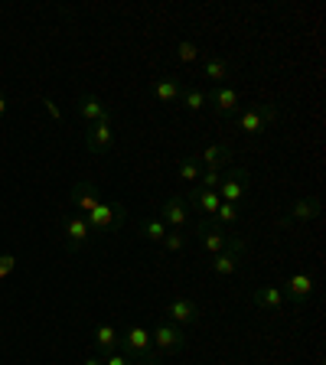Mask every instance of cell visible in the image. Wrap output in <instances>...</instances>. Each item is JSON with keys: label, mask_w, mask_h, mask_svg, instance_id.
I'll list each match as a JSON object with an SVG mask.
<instances>
[{"label": "cell", "mask_w": 326, "mask_h": 365, "mask_svg": "<svg viewBox=\"0 0 326 365\" xmlns=\"http://www.w3.org/2000/svg\"><path fill=\"white\" fill-rule=\"evenodd\" d=\"M121 352L128 359H134V362L141 365H160V352L153 349V336L147 327H141V323H134V327H128L121 333Z\"/></svg>", "instance_id": "1"}, {"label": "cell", "mask_w": 326, "mask_h": 365, "mask_svg": "<svg viewBox=\"0 0 326 365\" xmlns=\"http://www.w3.org/2000/svg\"><path fill=\"white\" fill-rule=\"evenodd\" d=\"M124 219H128V205H124V202H98L88 215H85V222H88V228H91V235H108V232H118V228L124 225Z\"/></svg>", "instance_id": "2"}, {"label": "cell", "mask_w": 326, "mask_h": 365, "mask_svg": "<svg viewBox=\"0 0 326 365\" xmlns=\"http://www.w3.org/2000/svg\"><path fill=\"white\" fill-rule=\"evenodd\" d=\"M196 238H199V245H203L205 255L213 258V255L225 251L228 245H235V238H238V235H232L228 228H222L215 219H199V225H196Z\"/></svg>", "instance_id": "3"}, {"label": "cell", "mask_w": 326, "mask_h": 365, "mask_svg": "<svg viewBox=\"0 0 326 365\" xmlns=\"http://www.w3.org/2000/svg\"><path fill=\"white\" fill-rule=\"evenodd\" d=\"M151 336H153V349L160 356H176V352L186 349V333H183V327L170 323V319H160Z\"/></svg>", "instance_id": "4"}, {"label": "cell", "mask_w": 326, "mask_h": 365, "mask_svg": "<svg viewBox=\"0 0 326 365\" xmlns=\"http://www.w3.org/2000/svg\"><path fill=\"white\" fill-rule=\"evenodd\" d=\"M91 228L88 222H85V215L78 212H68L66 219H62V242H66V248L76 255V251H85L91 245Z\"/></svg>", "instance_id": "5"}, {"label": "cell", "mask_w": 326, "mask_h": 365, "mask_svg": "<svg viewBox=\"0 0 326 365\" xmlns=\"http://www.w3.org/2000/svg\"><path fill=\"white\" fill-rule=\"evenodd\" d=\"M274 121H277V108L261 101V105H251L248 111L238 114V130H245V134H265Z\"/></svg>", "instance_id": "6"}, {"label": "cell", "mask_w": 326, "mask_h": 365, "mask_svg": "<svg viewBox=\"0 0 326 365\" xmlns=\"http://www.w3.org/2000/svg\"><path fill=\"white\" fill-rule=\"evenodd\" d=\"M248 170H242V167H228L225 173H222V182H219V199L222 202H235V205H242V199H245V192H248Z\"/></svg>", "instance_id": "7"}, {"label": "cell", "mask_w": 326, "mask_h": 365, "mask_svg": "<svg viewBox=\"0 0 326 365\" xmlns=\"http://www.w3.org/2000/svg\"><path fill=\"white\" fill-rule=\"evenodd\" d=\"M242 255H245V242H242V238H235V245H228L225 251L213 255V261H209V271H213L215 277H232V274L242 267Z\"/></svg>", "instance_id": "8"}, {"label": "cell", "mask_w": 326, "mask_h": 365, "mask_svg": "<svg viewBox=\"0 0 326 365\" xmlns=\"http://www.w3.org/2000/svg\"><path fill=\"white\" fill-rule=\"evenodd\" d=\"M163 319L176 323V327H193V323H199V319H203V310H199L196 300L176 297V300H170V304H167V310H163Z\"/></svg>", "instance_id": "9"}, {"label": "cell", "mask_w": 326, "mask_h": 365, "mask_svg": "<svg viewBox=\"0 0 326 365\" xmlns=\"http://www.w3.org/2000/svg\"><path fill=\"white\" fill-rule=\"evenodd\" d=\"M157 219L167 228H186V222H190V205H186L183 196H170V199H163V205L157 209Z\"/></svg>", "instance_id": "10"}, {"label": "cell", "mask_w": 326, "mask_h": 365, "mask_svg": "<svg viewBox=\"0 0 326 365\" xmlns=\"http://www.w3.org/2000/svg\"><path fill=\"white\" fill-rule=\"evenodd\" d=\"M85 147H88V153H108V150H111V147H114L111 121L88 124V130H85Z\"/></svg>", "instance_id": "11"}, {"label": "cell", "mask_w": 326, "mask_h": 365, "mask_svg": "<svg viewBox=\"0 0 326 365\" xmlns=\"http://www.w3.org/2000/svg\"><path fill=\"white\" fill-rule=\"evenodd\" d=\"M284 297H287L297 310H300V307H307V300L313 297V277L307 271H297L294 277L284 284Z\"/></svg>", "instance_id": "12"}, {"label": "cell", "mask_w": 326, "mask_h": 365, "mask_svg": "<svg viewBox=\"0 0 326 365\" xmlns=\"http://www.w3.org/2000/svg\"><path fill=\"white\" fill-rule=\"evenodd\" d=\"M186 205H193L199 212V219H215V209L222 205L219 192L215 190H203V186H193L190 196H186Z\"/></svg>", "instance_id": "13"}, {"label": "cell", "mask_w": 326, "mask_h": 365, "mask_svg": "<svg viewBox=\"0 0 326 365\" xmlns=\"http://www.w3.org/2000/svg\"><path fill=\"white\" fill-rule=\"evenodd\" d=\"M251 300H255V307H261L265 313H281L284 304H287L284 287H274V284H261V287H255Z\"/></svg>", "instance_id": "14"}, {"label": "cell", "mask_w": 326, "mask_h": 365, "mask_svg": "<svg viewBox=\"0 0 326 365\" xmlns=\"http://www.w3.org/2000/svg\"><path fill=\"white\" fill-rule=\"evenodd\" d=\"M320 219V199L310 196V199H294L287 209V215L281 219V225H294V222H313Z\"/></svg>", "instance_id": "15"}, {"label": "cell", "mask_w": 326, "mask_h": 365, "mask_svg": "<svg viewBox=\"0 0 326 365\" xmlns=\"http://www.w3.org/2000/svg\"><path fill=\"white\" fill-rule=\"evenodd\" d=\"M232 157H235V150L228 144H213L199 153V163H203V170H228L232 167Z\"/></svg>", "instance_id": "16"}, {"label": "cell", "mask_w": 326, "mask_h": 365, "mask_svg": "<svg viewBox=\"0 0 326 365\" xmlns=\"http://www.w3.org/2000/svg\"><path fill=\"white\" fill-rule=\"evenodd\" d=\"M98 202H101V199H98V190H95V182H91V180L76 182V190H72V209H78V215H88Z\"/></svg>", "instance_id": "17"}, {"label": "cell", "mask_w": 326, "mask_h": 365, "mask_svg": "<svg viewBox=\"0 0 326 365\" xmlns=\"http://www.w3.org/2000/svg\"><path fill=\"white\" fill-rule=\"evenodd\" d=\"M205 98L213 101V108L225 118V114H232L238 108V91L232 88V85H215L213 91H205Z\"/></svg>", "instance_id": "18"}, {"label": "cell", "mask_w": 326, "mask_h": 365, "mask_svg": "<svg viewBox=\"0 0 326 365\" xmlns=\"http://www.w3.org/2000/svg\"><path fill=\"white\" fill-rule=\"evenodd\" d=\"M78 114H82L88 124L111 121V111H108V105L98 98V95H82V98H78Z\"/></svg>", "instance_id": "19"}, {"label": "cell", "mask_w": 326, "mask_h": 365, "mask_svg": "<svg viewBox=\"0 0 326 365\" xmlns=\"http://www.w3.org/2000/svg\"><path fill=\"white\" fill-rule=\"evenodd\" d=\"M95 346H98V352H118L121 349V329L108 327V323L95 327Z\"/></svg>", "instance_id": "20"}, {"label": "cell", "mask_w": 326, "mask_h": 365, "mask_svg": "<svg viewBox=\"0 0 326 365\" xmlns=\"http://www.w3.org/2000/svg\"><path fill=\"white\" fill-rule=\"evenodd\" d=\"M180 95H183V85L176 78H157L153 82V98L160 105H173V101H180Z\"/></svg>", "instance_id": "21"}, {"label": "cell", "mask_w": 326, "mask_h": 365, "mask_svg": "<svg viewBox=\"0 0 326 365\" xmlns=\"http://www.w3.org/2000/svg\"><path fill=\"white\" fill-rule=\"evenodd\" d=\"M228 76H232V66H228L225 59H219V56H209V59L203 62V78H209V82L225 85Z\"/></svg>", "instance_id": "22"}, {"label": "cell", "mask_w": 326, "mask_h": 365, "mask_svg": "<svg viewBox=\"0 0 326 365\" xmlns=\"http://www.w3.org/2000/svg\"><path fill=\"white\" fill-rule=\"evenodd\" d=\"M167 232H170V228L163 225L157 215H153V219H141V222H137V235L144 238V242H157V245H160Z\"/></svg>", "instance_id": "23"}, {"label": "cell", "mask_w": 326, "mask_h": 365, "mask_svg": "<svg viewBox=\"0 0 326 365\" xmlns=\"http://www.w3.org/2000/svg\"><path fill=\"white\" fill-rule=\"evenodd\" d=\"M180 105L186 108V111H203V108L209 105V98H205V91L199 88V85H190V88H183Z\"/></svg>", "instance_id": "24"}, {"label": "cell", "mask_w": 326, "mask_h": 365, "mask_svg": "<svg viewBox=\"0 0 326 365\" xmlns=\"http://www.w3.org/2000/svg\"><path fill=\"white\" fill-rule=\"evenodd\" d=\"M176 59H180L183 66H193V62L203 59V46L193 43V39H183V43H176Z\"/></svg>", "instance_id": "25"}, {"label": "cell", "mask_w": 326, "mask_h": 365, "mask_svg": "<svg viewBox=\"0 0 326 365\" xmlns=\"http://www.w3.org/2000/svg\"><path fill=\"white\" fill-rule=\"evenodd\" d=\"M176 173H180L183 182H199V176H203V163H199V157H183L180 167H176Z\"/></svg>", "instance_id": "26"}, {"label": "cell", "mask_w": 326, "mask_h": 365, "mask_svg": "<svg viewBox=\"0 0 326 365\" xmlns=\"http://www.w3.org/2000/svg\"><path fill=\"white\" fill-rule=\"evenodd\" d=\"M238 215H242V205H235V202H222L219 209H215V222H219L222 228H232L238 222Z\"/></svg>", "instance_id": "27"}, {"label": "cell", "mask_w": 326, "mask_h": 365, "mask_svg": "<svg viewBox=\"0 0 326 365\" xmlns=\"http://www.w3.org/2000/svg\"><path fill=\"white\" fill-rule=\"evenodd\" d=\"M160 245H163L167 251H173V255H176V251H183V248H186V228H170Z\"/></svg>", "instance_id": "28"}, {"label": "cell", "mask_w": 326, "mask_h": 365, "mask_svg": "<svg viewBox=\"0 0 326 365\" xmlns=\"http://www.w3.org/2000/svg\"><path fill=\"white\" fill-rule=\"evenodd\" d=\"M222 173H225V170H203V176H199L196 186H203V190H219Z\"/></svg>", "instance_id": "29"}, {"label": "cell", "mask_w": 326, "mask_h": 365, "mask_svg": "<svg viewBox=\"0 0 326 365\" xmlns=\"http://www.w3.org/2000/svg\"><path fill=\"white\" fill-rule=\"evenodd\" d=\"M105 365H137V362H134V359H128L121 349H118V352H108Z\"/></svg>", "instance_id": "30"}, {"label": "cell", "mask_w": 326, "mask_h": 365, "mask_svg": "<svg viewBox=\"0 0 326 365\" xmlns=\"http://www.w3.org/2000/svg\"><path fill=\"white\" fill-rule=\"evenodd\" d=\"M14 267H16V258H14V255H0V277H7Z\"/></svg>", "instance_id": "31"}, {"label": "cell", "mask_w": 326, "mask_h": 365, "mask_svg": "<svg viewBox=\"0 0 326 365\" xmlns=\"http://www.w3.org/2000/svg\"><path fill=\"white\" fill-rule=\"evenodd\" d=\"M43 105H46V111H49V114H53V118H56V121H59L62 114H59V108H56V101H53V98H46Z\"/></svg>", "instance_id": "32"}, {"label": "cell", "mask_w": 326, "mask_h": 365, "mask_svg": "<svg viewBox=\"0 0 326 365\" xmlns=\"http://www.w3.org/2000/svg\"><path fill=\"white\" fill-rule=\"evenodd\" d=\"M4 114H7V95L0 91V121H4Z\"/></svg>", "instance_id": "33"}, {"label": "cell", "mask_w": 326, "mask_h": 365, "mask_svg": "<svg viewBox=\"0 0 326 365\" xmlns=\"http://www.w3.org/2000/svg\"><path fill=\"white\" fill-rule=\"evenodd\" d=\"M82 365H105V359H101V356H88Z\"/></svg>", "instance_id": "34"}]
</instances>
